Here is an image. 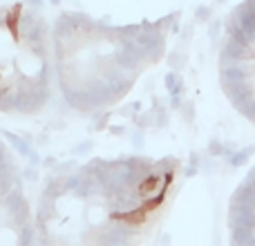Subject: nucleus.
<instances>
[{"mask_svg":"<svg viewBox=\"0 0 255 246\" xmlns=\"http://www.w3.org/2000/svg\"><path fill=\"white\" fill-rule=\"evenodd\" d=\"M175 157H94L49 177L36 206V242L130 246L152 235L175 199Z\"/></svg>","mask_w":255,"mask_h":246,"instance_id":"1","label":"nucleus"},{"mask_svg":"<svg viewBox=\"0 0 255 246\" xmlns=\"http://www.w3.org/2000/svg\"><path fill=\"white\" fill-rule=\"evenodd\" d=\"M172 18L108 25L81 11H63L52 27V54L63 101L94 115L121 103L168 47Z\"/></svg>","mask_w":255,"mask_h":246,"instance_id":"2","label":"nucleus"},{"mask_svg":"<svg viewBox=\"0 0 255 246\" xmlns=\"http://www.w3.org/2000/svg\"><path fill=\"white\" fill-rule=\"evenodd\" d=\"M52 31L36 4H0V112L34 117L52 99Z\"/></svg>","mask_w":255,"mask_h":246,"instance_id":"3","label":"nucleus"},{"mask_svg":"<svg viewBox=\"0 0 255 246\" xmlns=\"http://www.w3.org/2000/svg\"><path fill=\"white\" fill-rule=\"evenodd\" d=\"M217 70L224 97L255 125V0H242L226 18Z\"/></svg>","mask_w":255,"mask_h":246,"instance_id":"4","label":"nucleus"},{"mask_svg":"<svg viewBox=\"0 0 255 246\" xmlns=\"http://www.w3.org/2000/svg\"><path fill=\"white\" fill-rule=\"evenodd\" d=\"M36 242V222L16 154L0 141V246Z\"/></svg>","mask_w":255,"mask_h":246,"instance_id":"5","label":"nucleus"},{"mask_svg":"<svg viewBox=\"0 0 255 246\" xmlns=\"http://www.w3.org/2000/svg\"><path fill=\"white\" fill-rule=\"evenodd\" d=\"M226 226L231 244L255 246V166L231 195Z\"/></svg>","mask_w":255,"mask_h":246,"instance_id":"6","label":"nucleus"}]
</instances>
